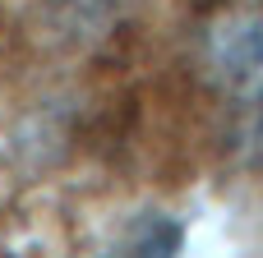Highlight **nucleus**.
<instances>
[{
    "label": "nucleus",
    "instance_id": "f257e3e1",
    "mask_svg": "<svg viewBox=\"0 0 263 258\" xmlns=\"http://www.w3.org/2000/svg\"><path fill=\"white\" fill-rule=\"evenodd\" d=\"M203 60L236 162L263 171V0H236L213 18Z\"/></svg>",
    "mask_w": 263,
    "mask_h": 258
}]
</instances>
